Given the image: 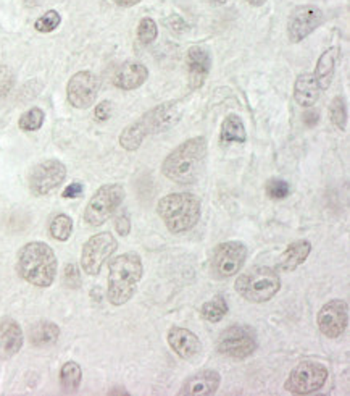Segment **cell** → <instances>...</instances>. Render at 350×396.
Wrapping results in <instances>:
<instances>
[{"instance_id": "277c9868", "label": "cell", "mask_w": 350, "mask_h": 396, "mask_svg": "<svg viewBox=\"0 0 350 396\" xmlns=\"http://www.w3.org/2000/svg\"><path fill=\"white\" fill-rule=\"evenodd\" d=\"M144 273L142 259L136 253H124L108 264L107 299L113 306H123L134 296Z\"/></svg>"}, {"instance_id": "603a6c76", "label": "cell", "mask_w": 350, "mask_h": 396, "mask_svg": "<svg viewBox=\"0 0 350 396\" xmlns=\"http://www.w3.org/2000/svg\"><path fill=\"white\" fill-rule=\"evenodd\" d=\"M339 47H331V49L324 51L322 53V57L318 58L317 68H315V78L319 85V89L322 91H326L331 86L334 78V71H336V63L337 58H339Z\"/></svg>"}, {"instance_id": "9a60e30c", "label": "cell", "mask_w": 350, "mask_h": 396, "mask_svg": "<svg viewBox=\"0 0 350 396\" xmlns=\"http://www.w3.org/2000/svg\"><path fill=\"white\" fill-rule=\"evenodd\" d=\"M349 323V306L342 299H331L318 312V328L326 338H339Z\"/></svg>"}, {"instance_id": "6da1fadb", "label": "cell", "mask_w": 350, "mask_h": 396, "mask_svg": "<svg viewBox=\"0 0 350 396\" xmlns=\"http://www.w3.org/2000/svg\"><path fill=\"white\" fill-rule=\"evenodd\" d=\"M181 117H183V105L179 100L157 105L122 131L120 146L129 152L137 151L149 135L168 131L179 122Z\"/></svg>"}, {"instance_id": "60d3db41", "label": "cell", "mask_w": 350, "mask_h": 396, "mask_svg": "<svg viewBox=\"0 0 350 396\" xmlns=\"http://www.w3.org/2000/svg\"><path fill=\"white\" fill-rule=\"evenodd\" d=\"M208 2H212L215 5H223V4H226L228 0H208Z\"/></svg>"}, {"instance_id": "836d02e7", "label": "cell", "mask_w": 350, "mask_h": 396, "mask_svg": "<svg viewBox=\"0 0 350 396\" xmlns=\"http://www.w3.org/2000/svg\"><path fill=\"white\" fill-rule=\"evenodd\" d=\"M63 283L68 288H78L81 285V275H80V270L76 267V264H68V266L65 267Z\"/></svg>"}, {"instance_id": "2e32d148", "label": "cell", "mask_w": 350, "mask_h": 396, "mask_svg": "<svg viewBox=\"0 0 350 396\" xmlns=\"http://www.w3.org/2000/svg\"><path fill=\"white\" fill-rule=\"evenodd\" d=\"M166 340L171 350L176 353L181 359H186V361L194 359L202 350V345L201 341H198L197 335L183 327H171L168 330Z\"/></svg>"}, {"instance_id": "ac0fdd59", "label": "cell", "mask_w": 350, "mask_h": 396, "mask_svg": "<svg viewBox=\"0 0 350 396\" xmlns=\"http://www.w3.org/2000/svg\"><path fill=\"white\" fill-rule=\"evenodd\" d=\"M23 341V330L18 325V322L11 317H4L0 321V358L10 359L21 350Z\"/></svg>"}, {"instance_id": "4dcf8cb0", "label": "cell", "mask_w": 350, "mask_h": 396, "mask_svg": "<svg viewBox=\"0 0 350 396\" xmlns=\"http://www.w3.org/2000/svg\"><path fill=\"white\" fill-rule=\"evenodd\" d=\"M157 34H159V28H157V23L152 20V18L149 16L142 18L137 28V39L141 41V44L144 46L152 44L157 39Z\"/></svg>"}, {"instance_id": "1f68e13d", "label": "cell", "mask_w": 350, "mask_h": 396, "mask_svg": "<svg viewBox=\"0 0 350 396\" xmlns=\"http://www.w3.org/2000/svg\"><path fill=\"white\" fill-rule=\"evenodd\" d=\"M331 120L341 131L346 130L347 127V110H346V102L342 98H334L331 102Z\"/></svg>"}, {"instance_id": "7a4b0ae2", "label": "cell", "mask_w": 350, "mask_h": 396, "mask_svg": "<svg viewBox=\"0 0 350 396\" xmlns=\"http://www.w3.org/2000/svg\"><path fill=\"white\" fill-rule=\"evenodd\" d=\"M205 157H207V140L203 136L191 137L166 155L161 164V172L174 183L192 184L201 177Z\"/></svg>"}, {"instance_id": "d590c367", "label": "cell", "mask_w": 350, "mask_h": 396, "mask_svg": "<svg viewBox=\"0 0 350 396\" xmlns=\"http://www.w3.org/2000/svg\"><path fill=\"white\" fill-rule=\"evenodd\" d=\"M115 228H117L118 235L128 236L131 231V220L128 217V214H120L117 219H115Z\"/></svg>"}, {"instance_id": "e575fe53", "label": "cell", "mask_w": 350, "mask_h": 396, "mask_svg": "<svg viewBox=\"0 0 350 396\" xmlns=\"http://www.w3.org/2000/svg\"><path fill=\"white\" fill-rule=\"evenodd\" d=\"M94 115L97 122H107L112 117V102L110 100H102L100 104L95 107Z\"/></svg>"}, {"instance_id": "52a82bcc", "label": "cell", "mask_w": 350, "mask_h": 396, "mask_svg": "<svg viewBox=\"0 0 350 396\" xmlns=\"http://www.w3.org/2000/svg\"><path fill=\"white\" fill-rule=\"evenodd\" d=\"M124 194V188L118 183L100 186L84 209V220L90 226L104 225L112 217V214L122 206Z\"/></svg>"}, {"instance_id": "ba28073f", "label": "cell", "mask_w": 350, "mask_h": 396, "mask_svg": "<svg viewBox=\"0 0 350 396\" xmlns=\"http://www.w3.org/2000/svg\"><path fill=\"white\" fill-rule=\"evenodd\" d=\"M247 259V248L240 241L220 243L210 259V273L216 280H226L240 272Z\"/></svg>"}, {"instance_id": "f1b7e54d", "label": "cell", "mask_w": 350, "mask_h": 396, "mask_svg": "<svg viewBox=\"0 0 350 396\" xmlns=\"http://www.w3.org/2000/svg\"><path fill=\"white\" fill-rule=\"evenodd\" d=\"M46 120V113L39 107H33L28 112L23 113L20 117V122H18V127L23 131H38L42 128Z\"/></svg>"}, {"instance_id": "5b68a950", "label": "cell", "mask_w": 350, "mask_h": 396, "mask_svg": "<svg viewBox=\"0 0 350 396\" xmlns=\"http://www.w3.org/2000/svg\"><path fill=\"white\" fill-rule=\"evenodd\" d=\"M160 219L171 233H186L192 230L201 220L202 204L191 193H171L161 197L157 206Z\"/></svg>"}, {"instance_id": "d4e9b609", "label": "cell", "mask_w": 350, "mask_h": 396, "mask_svg": "<svg viewBox=\"0 0 350 396\" xmlns=\"http://www.w3.org/2000/svg\"><path fill=\"white\" fill-rule=\"evenodd\" d=\"M247 140V135H245V127L243 123V120H240L238 115H228L225 118V122L221 123V131H220V141L223 144H228V142H239L243 144Z\"/></svg>"}, {"instance_id": "8d00e7d4", "label": "cell", "mask_w": 350, "mask_h": 396, "mask_svg": "<svg viewBox=\"0 0 350 396\" xmlns=\"http://www.w3.org/2000/svg\"><path fill=\"white\" fill-rule=\"evenodd\" d=\"M84 191V186L80 182H75L66 186L63 189V197L65 199H76V197H80Z\"/></svg>"}, {"instance_id": "5bb4252c", "label": "cell", "mask_w": 350, "mask_h": 396, "mask_svg": "<svg viewBox=\"0 0 350 396\" xmlns=\"http://www.w3.org/2000/svg\"><path fill=\"white\" fill-rule=\"evenodd\" d=\"M99 78L90 71H78L66 86V99L75 109H89L97 99Z\"/></svg>"}, {"instance_id": "7402d4cb", "label": "cell", "mask_w": 350, "mask_h": 396, "mask_svg": "<svg viewBox=\"0 0 350 396\" xmlns=\"http://www.w3.org/2000/svg\"><path fill=\"white\" fill-rule=\"evenodd\" d=\"M319 85L313 73H302L294 85V98L302 107H313L319 99Z\"/></svg>"}, {"instance_id": "f546056e", "label": "cell", "mask_w": 350, "mask_h": 396, "mask_svg": "<svg viewBox=\"0 0 350 396\" xmlns=\"http://www.w3.org/2000/svg\"><path fill=\"white\" fill-rule=\"evenodd\" d=\"M60 23H62V16H60L58 11L49 10L36 20L34 28L39 33H52L60 26Z\"/></svg>"}, {"instance_id": "8fae6325", "label": "cell", "mask_w": 350, "mask_h": 396, "mask_svg": "<svg viewBox=\"0 0 350 396\" xmlns=\"http://www.w3.org/2000/svg\"><path fill=\"white\" fill-rule=\"evenodd\" d=\"M118 241L110 231H102L97 235L90 236L83 246L81 253V267L84 273L95 277L100 273L105 261L110 259V256L117 251Z\"/></svg>"}, {"instance_id": "3957f363", "label": "cell", "mask_w": 350, "mask_h": 396, "mask_svg": "<svg viewBox=\"0 0 350 396\" xmlns=\"http://www.w3.org/2000/svg\"><path fill=\"white\" fill-rule=\"evenodd\" d=\"M57 267L55 253L47 243L31 241L18 253V273L33 286L49 288L57 277Z\"/></svg>"}, {"instance_id": "ab89813d", "label": "cell", "mask_w": 350, "mask_h": 396, "mask_svg": "<svg viewBox=\"0 0 350 396\" xmlns=\"http://www.w3.org/2000/svg\"><path fill=\"white\" fill-rule=\"evenodd\" d=\"M245 2L252 5V7H262V5L267 4V0H245Z\"/></svg>"}, {"instance_id": "e0dca14e", "label": "cell", "mask_w": 350, "mask_h": 396, "mask_svg": "<svg viewBox=\"0 0 350 396\" xmlns=\"http://www.w3.org/2000/svg\"><path fill=\"white\" fill-rule=\"evenodd\" d=\"M188 71H189V86L191 89H201L205 85V80L212 68V58L203 47L194 46L188 51Z\"/></svg>"}, {"instance_id": "74e56055", "label": "cell", "mask_w": 350, "mask_h": 396, "mask_svg": "<svg viewBox=\"0 0 350 396\" xmlns=\"http://www.w3.org/2000/svg\"><path fill=\"white\" fill-rule=\"evenodd\" d=\"M318 120H319V113L318 112H307L305 115H304V123L307 125L309 128H313L315 125L318 123Z\"/></svg>"}, {"instance_id": "d6986e66", "label": "cell", "mask_w": 350, "mask_h": 396, "mask_svg": "<svg viewBox=\"0 0 350 396\" xmlns=\"http://www.w3.org/2000/svg\"><path fill=\"white\" fill-rule=\"evenodd\" d=\"M221 377L216 370H202L198 374H194L184 382L181 387L179 395L188 396H208L215 395L220 387Z\"/></svg>"}, {"instance_id": "4fadbf2b", "label": "cell", "mask_w": 350, "mask_h": 396, "mask_svg": "<svg viewBox=\"0 0 350 396\" xmlns=\"http://www.w3.org/2000/svg\"><path fill=\"white\" fill-rule=\"evenodd\" d=\"M324 15L323 10L315 7V5H302L297 7L292 15L289 16L287 21V38L291 43L297 44L304 41L307 36H310L313 31L323 25Z\"/></svg>"}, {"instance_id": "30bf717a", "label": "cell", "mask_w": 350, "mask_h": 396, "mask_svg": "<svg viewBox=\"0 0 350 396\" xmlns=\"http://www.w3.org/2000/svg\"><path fill=\"white\" fill-rule=\"evenodd\" d=\"M257 333L249 325H233L223 330L216 343L223 356L233 359H245L257 350Z\"/></svg>"}, {"instance_id": "484cf974", "label": "cell", "mask_w": 350, "mask_h": 396, "mask_svg": "<svg viewBox=\"0 0 350 396\" xmlns=\"http://www.w3.org/2000/svg\"><path fill=\"white\" fill-rule=\"evenodd\" d=\"M83 380V370L80 364L75 361H68L62 365L60 369V385L65 390L66 393H75L81 385Z\"/></svg>"}, {"instance_id": "7c38bea8", "label": "cell", "mask_w": 350, "mask_h": 396, "mask_svg": "<svg viewBox=\"0 0 350 396\" xmlns=\"http://www.w3.org/2000/svg\"><path fill=\"white\" fill-rule=\"evenodd\" d=\"M66 178V167L63 162L49 159L41 162L31 170L29 175V191L34 196H46L58 188Z\"/></svg>"}, {"instance_id": "d6a6232c", "label": "cell", "mask_w": 350, "mask_h": 396, "mask_svg": "<svg viewBox=\"0 0 350 396\" xmlns=\"http://www.w3.org/2000/svg\"><path fill=\"white\" fill-rule=\"evenodd\" d=\"M289 193H291V186H289V183L285 182V179L273 178L267 183V194L270 199H275V201L286 199Z\"/></svg>"}, {"instance_id": "ffe728a7", "label": "cell", "mask_w": 350, "mask_h": 396, "mask_svg": "<svg viewBox=\"0 0 350 396\" xmlns=\"http://www.w3.org/2000/svg\"><path fill=\"white\" fill-rule=\"evenodd\" d=\"M149 78V70L146 65L139 62H124L115 75V86L123 91H132L141 88Z\"/></svg>"}, {"instance_id": "f35d334b", "label": "cell", "mask_w": 350, "mask_h": 396, "mask_svg": "<svg viewBox=\"0 0 350 396\" xmlns=\"http://www.w3.org/2000/svg\"><path fill=\"white\" fill-rule=\"evenodd\" d=\"M113 2L120 5V7L128 9V7H134V5H137L139 2H142V0H113Z\"/></svg>"}, {"instance_id": "9c48e42d", "label": "cell", "mask_w": 350, "mask_h": 396, "mask_svg": "<svg viewBox=\"0 0 350 396\" xmlns=\"http://www.w3.org/2000/svg\"><path fill=\"white\" fill-rule=\"evenodd\" d=\"M328 377L329 372L322 363L304 361L291 370L285 388L292 395H312L324 387Z\"/></svg>"}, {"instance_id": "44dd1931", "label": "cell", "mask_w": 350, "mask_h": 396, "mask_svg": "<svg viewBox=\"0 0 350 396\" xmlns=\"http://www.w3.org/2000/svg\"><path fill=\"white\" fill-rule=\"evenodd\" d=\"M312 253V244L307 239L291 243L286 248L285 253L277 259V270L281 272H292L307 261V257Z\"/></svg>"}, {"instance_id": "4316f807", "label": "cell", "mask_w": 350, "mask_h": 396, "mask_svg": "<svg viewBox=\"0 0 350 396\" xmlns=\"http://www.w3.org/2000/svg\"><path fill=\"white\" fill-rule=\"evenodd\" d=\"M202 317L210 323H218L228 314V304L223 296H216L212 301H207L201 309Z\"/></svg>"}, {"instance_id": "cb8c5ba5", "label": "cell", "mask_w": 350, "mask_h": 396, "mask_svg": "<svg viewBox=\"0 0 350 396\" xmlns=\"http://www.w3.org/2000/svg\"><path fill=\"white\" fill-rule=\"evenodd\" d=\"M58 337H60L58 325L49 321L34 323V325L29 327V332H28L29 343L36 348H46L57 343Z\"/></svg>"}, {"instance_id": "8992f818", "label": "cell", "mask_w": 350, "mask_h": 396, "mask_svg": "<svg viewBox=\"0 0 350 396\" xmlns=\"http://www.w3.org/2000/svg\"><path fill=\"white\" fill-rule=\"evenodd\" d=\"M234 288L245 301L262 304L277 295V291L281 290V278L275 269L258 266L239 275Z\"/></svg>"}, {"instance_id": "83f0119b", "label": "cell", "mask_w": 350, "mask_h": 396, "mask_svg": "<svg viewBox=\"0 0 350 396\" xmlns=\"http://www.w3.org/2000/svg\"><path fill=\"white\" fill-rule=\"evenodd\" d=\"M49 233L57 241H66L73 233V220L66 214H57L51 222Z\"/></svg>"}]
</instances>
